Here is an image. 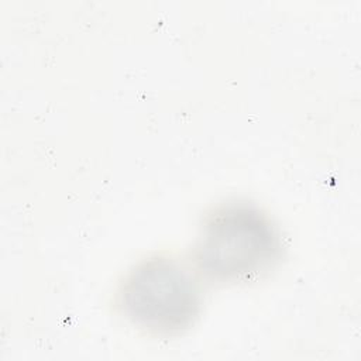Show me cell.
Instances as JSON below:
<instances>
[{"instance_id":"cell-1","label":"cell","mask_w":361,"mask_h":361,"mask_svg":"<svg viewBox=\"0 0 361 361\" xmlns=\"http://www.w3.org/2000/svg\"><path fill=\"white\" fill-rule=\"evenodd\" d=\"M281 241L269 217L247 203H230L207 216L195 245L199 271L217 282H238L268 269Z\"/></svg>"},{"instance_id":"cell-2","label":"cell","mask_w":361,"mask_h":361,"mask_svg":"<svg viewBox=\"0 0 361 361\" xmlns=\"http://www.w3.org/2000/svg\"><path fill=\"white\" fill-rule=\"evenodd\" d=\"M196 281L178 261L155 257L138 264L120 290L124 314L155 334H175L190 327L200 310Z\"/></svg>"}]
</instances>
